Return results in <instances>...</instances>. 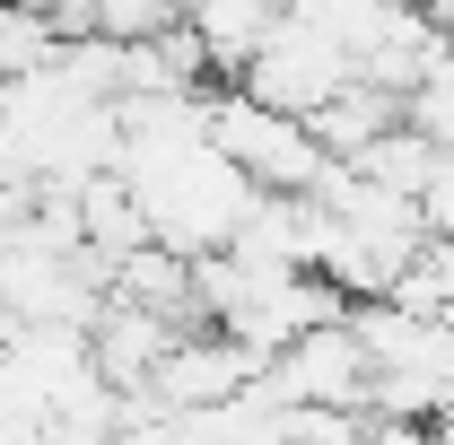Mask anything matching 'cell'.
<instances>
[{"label": "cell", "mask_w": 454, "mask_h": 445, "mask_svg": "<svg viewBox=\"0 0 454 445\" xmlns=\"http://www.w3.org/2000/svg\"><path fill=\"white\" fill-rule=\"evenodd\" d=\"M210 131H219V149L236 167L254 175L262 192H315L324 175H333V149L315 140V122H297V113H271L262 97H210Z\"/></svg>", "instance_id": "1"}, {"label": "cell", "mask_w": 454, "mask_h": 445, "mask_svg": "<svg viewBox=\"0 0 454 445\" xmlns=\"http://www.w3.org/2000/svg\"><path fill=\"white\" fill-rule=\"evenodd\" d=\"M184 27H192V44L210 53V70H236V79H245V61L288 27V0H192Z\"/></svg>", "instance_id": "2"}, {"label": "cell", "mask_w": 454, "mask_h": 445, "mask_svg": "<svg viewBox=\"0 0 454 445\" xmlns=\"http://www.w3.org/2000/svg\"><path fill=\"white\" fill-rule=\"evenodd\" d=\"M184 9H192V0H184Z\"/></svg>", "instance_id": "3"}]
</instances>
